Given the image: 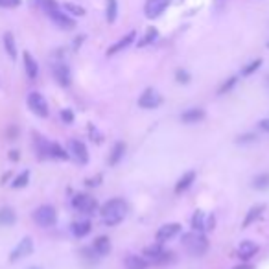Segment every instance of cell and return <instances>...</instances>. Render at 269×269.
I'll list each match as a JSON object with an SVG mask.
<instances>
[{
	"instance_id": "obj_1",
	"label": "cell",
	"mask_w": 269,
	"mask_h": 269,
	"mask_svg": "<svg viewBox=\"0 0 269 269\" xmlns=\"http://www.w3.org/2000/svg\"><path fill=\"white\" fill-rule=\"evenodd\" d=\"M100 214H102V220L107 227H115L118 225L127 214V203L120 198H113L109 199L107 203L102 205L100 209Z\"/></svg>"
},
{
	"instance_id": "obj_33",
	"label": "cell",
	"mask_w": 269,
	"mask_h": 269,
	"mask_svg": "<svg viewBox=\"0 0 269 269\" xmlns=\"http://www.w3.org/2000/svg\"><path fill=\"white\" fill-rule=\"evenodd\" d=\"M116 15H118V4H116V0H107V10H105L107 22H115Z\"/></svg>"
},
{
	"instance_id": "obj_34",
	"label": "cell",
	"mask_w": 269,
	"mask_h": 269,
	"mask_svg": "<svg viewBox=\"0 0 269 269\" xmlns=\"http://www.w3.org/2000/svg\"><path fill=\"white\" fill-rule=\"evenodd\" d=\"M63 10H65L68 15H74V17H83V15H85V10H83L81 6L72 4V2H66V4H63Z\"/></svg>"
},
{
	"instance_id": "obj_2",
	"label": "cell",
	"mask_w": 269,
	"mask_h": 269,
	"mask_svg": "<svg viewBox=\"0 0 269 269\" xmlns=\"http://www.w3.org/2000/svg\"><path fill=\"white\" fill-rule=\"evenodd\" d=\"M181 243L185 251H187L190 256H203L207 251H209V240L205 236L203 232L199 231H190V232H185L181 236Z\"/></svg>"
},
{
	"instance_id": "obj_41",
	"label": "cell",
	"mask_w": 269,
	"mask_h": 269,
	"mask_svg": "<svg viewBox=\"0 0 269 269\" xmlns=\"http://www.w3.org/2000/svg\"><path fill=\"white\" fill-rule=\"evenodd\" d=\"M88 135H91V140H93V142H102V140H104V137H102V133L98 131V129H96V127L93 126V124H88Z\"/></svg>"
},
{
	"instance_id": "obj_31",
	"label": "cell",
	"mask_w": 269,
	"mask_h": 269,
	"mask_svg": "<svg viewBox=\"0 0 269 269\" xmlns=\"http://www.w3.org/2000/svg\"><path fill=\"white\" fill-rule=\"evenodd\" d=\"M253 188L254 190H260V192L269 190V173H258V175L254 177Z\"/></svg>"
},
{
	"instance_id": "obj_35",
	"label": "cell",
	"mask_w": 269,
	"mask_h": 269,
	"mask_svg": "<svg viewBox=\"0 0 269 269\" xmlns=\"http://www.w3.org/2000/svg\"><path fill=\"white\" fill-rule=\"evenodd\" d=\"M32 2H33L35 6H39V8H41L43 11H46V13H48V11H52V10H57V8H59V4H57L55 0H32Z\"/></svg>"
},
{
	"instance_id": "obj_44",
	"label": "cell",
	"mask_w": 269,
	"mask_h": 269,
	"mask_svg": "<svg viewBox=\"0 0 269 269\" xmlns=\"http://www.w3.org/2000/svg\"><path fill=\"white\" fill-rule=\"evenodd\" d=\"M6 137H8V140H17V137H19V127L10 126L8 131H6Z\"/></svg>"
},
{
	"instance_id": "obj_5",
	"label": "cell",
	"mask_w": 269,
	"mask_h": 269,
	"mask_svg": "<svg viewBox=\"0 0 269 269\" xmlns=\"http://www.w3.org/2000/svg\"><path fill=\"white\" fill-rule=\"evenodd\" d=\"M26 104H28V107H30V111H32L35 116H39V118H48V115H50L48 102H46V98H44L41 93L33 91V93L28 94Z\"/></svg>"
},
{
	"instance_id": "obj_38",
	"label": "cell",
	"mask_w": 269,
	"mask_h": 269,
	"mask_svg": "<svg viewBox=\"0 0 269 269\" xmlns=\"http://www.w3.org/2000/svg\"><path fill=\"white\" fill-rule=\"evenodd\" d=\"M258 140V137L254 133H245V135H240L236 138V144H254Z\"/></svg>"
},
{
	"instance_id": "obj_9",
	"label": "cell",
	"mask_w": 269,
	"mask_h": 269,
	"mask_svg": "<svg viewBox=\"0 0 269 269\" xmlns=\"http://www.w3.org/2000/svg\"><path fill=\"white\" fill-rule=\"evenodd\" d=\"M160 104H162V98L155 88H146L138 98V105L142 109H157Z\"/></svg>"
},
{
	"instance_id": "obj_47",
	"label": "cell",
	"mask_w": 269,
	"mask_h": 269,
	"mask_svg": "<svg viewBox=\"0 0 269 269\" xmlns=\"http://www.w3.org/2000/svg\"><path fill=\"white\" fill-rule=\"evenodd\" d=\"M258 127L262 129V131L269 133V118H264V120H260V122H258Z\"/></svg>"
},
{
	"instance_id": "obj_12",
	"label": "cell",
	"mask_w": 269,
	"mask_h": 269,
	"mask_svg": "<svg viewBox=\"0 0 269 269\" xmlns=\"http://www.w3.org/2000/svg\"><path fill=\"white\" fill-rule=\"evenodd\" d=\"M170 6V0H148L144 6V13L148 19H157L164 13V10Z\"/></svg>"
},
{
	"instance_id": "obj_42",
	"label": "cell",
	"mask_w": 269,
	"mask_h": 269,
	"mask_svg": "<svg viewBox=\"0 0 269 269\" xmlns=\"http://www.w3.org/2000/svg\"><path fill=\"white\" fill-rule=\"evenodd\" d=\"M59 116H61V120L65 122V124H74V118H76V116H74V113H72V109H63Z\"/></svg>"
},
{
	"instance_id": "obj_11",
	"label": "cell",
	"mask_w": 269,
	"mask_h": 269,
	"mask_svg": "<svg viewBox=\"0 0 269 269\" xmlns=\"http://www.w3.org/2000/svg\"><path fill=\"white\" fill-rule=\"evenodd\" d=\"M181 231H183L181 223H166V225L159 227V231L155 234V240L159 243H164V242H168V240H171L173 236H177Z\"/></svg>"
},
{
	"instance_id": "obj_24",
	"label": "cell",
	"mask_w": 269,
	"mask_h": 269,
	"mask_svg": "<svg viewBox=\"0 0 269 269\" xmlns=\"http://www.w3.org/2000/svg\"><path fill=\"white\" fill-rule=\"evenodd\" d=\"M124 155H126V144L124 142H116L113 146V151L109 155V166H116L124 159Z\"/></svg>"
},
{
	"instance_id": "obj_23",
	"label": "cell",
	"mask_w": 269,
	"mask_h": 269,
	"mask_svg": "<svg viewBox=\"0 0 269 269\" xmlns=\"http://www.w3.org/2000/svg\"><path fill=\"white\" fill-rule=\"evenodd\" d=\"M33 144H35V151H37L39 159H48L50 140H46V138L41 137V135H35V138H33Z\"/></svg>"
},
{
	"instance_id": "obj_20",
	"label": "cell",
	"mask_w": 269,
	"mask_h": 269,
	"mask_svg": "<svg viewBox=\"0 0 269 269\" xmlns=\"http://www.w3.org/2000/svg\"><path fill=\"white\" fill-rule=\"evenodd\" d=\"M70 231L72 234L76 238H85L88 234V232L93 231V223L88 220H83V221H74L70 225Z\"/></svg>"
},
{
	"instance_id": "obj_48",
	"label": "cell",
	"mask_w": 269,
	"mask_h": 269,
	"mask_svg": "<svg viewBox=\"0 0 269 269\" xmlns=\"http://www.w3.org/2000/svg\"><path fill=\"white\" fill-rule=\"evenodd\" d=\"M234 269H253L251 265H240V267H234Z\"/></svg>"
},
{
	"instance_id": "obj_13",
	"label": "cell",
	"mask_w": 269,
	"mask_h": 269,
	"mask_svg": "<svg viewBox=\"0 0 269 269\" xmlns=\"http://www.w3.org/2000/svg\"><path fill=\"white\" fill-rule=\"evenodd\" d=\"M52 72H54L55 81L59 83L61 87H68V85L72 83V72L65 63H55Z\"/></svg>"
},
{
	"instance_id": "obj_37",
	"label": "cell",
	"mask_w": 269,
	"mask_h": 269,
	"mask_svg": "<svg viewBox=\"0 0 269 269\" xmlns=\"http://www.w3.org/2000/svg\"><path fill=\"white\" fill-rule=\"evenodd\" d=\"M236 83H238V77H236V76L229 77L227 81H223V83H221V87L218 88V94H225V93H229V91H231V88L234 87Z\"/></svg>"
},
{
	"instance_id": "obj_14",
	"label": "cell",
	"mask_w": 269,
	"mask_h": 269,
	"mask_svg": "<svg viewBox=\"0 0 269 269\" xmlns=\"http://www.w3.org/2000/svg\"><path fill=\"white\" fill-rule=\"evenodd\" d=\"M256 253H258V245L254 242H251V240H243L240 243V247H238V258L243 260V262L251 260Z\"/></svg>"
},
{
	"instance_id": "obj_29",
	"label": "cell",
	"mask_w": 269,
	"mask_h": 269,
	"mask_svg": "<svg viewBox=\"0 0 269 269\" xmlns=\"http://www.w3.org/2000/svg\"><path fill=\"white\" fill-rule=\"evenodd\" d=\"M30 170H24V171H21L19 175L11 181V188H15V190H19V188H24V187H28V183H30Z\"/></svg>"
},
{
	"instance_id": "obj_39",
	"label": "cell",
	"mask_w": 269,
	"mask_h": 269,
	"mask_svg": "<svg viewBox=\"0 0 269 269\" xmlns=\"http://www.w3.org/2000/svg\"><path fill=\"white\" fill-rule=\"evenodd\" d=\"M190 74H188L187 70H183V68H179V70L175 72V81L181 83V85H187V83H190Z\"/></svg>"
},
{
	"instance_id": "obj_21",
	"label": "cell",
	"mask_w": 269,
	"mask_h": 269,
	"mask_svg": "<svg viewBox=\"0 0 269 269\" xmlns=\"http://www.w3.org/2000/svg\"><path fill=\"white\" fill-rule=\"evenodd\" d=\"M48 159H57V160H68L70 159V153L66 151L61 144L57 142H50L48 146Z\"/></svg>"
},
{
	"instance_id": "obj_36",
	"label": "cell",
	"mask_w": 269,
	"mask_h": 269,
	"mask_svg": "<svg viewBox=\"0 0 269 269\" xmlns=\"http://www.w3.org/2000/svg\"><path fill=\"white\" fill-rule=\"evenodd\" d=\"M260 66H262V59H254V61H251L247 66H243L242 68V76H251V74H254V72L258 70Z\"/></svg>"
},
{
	"instance_id": "obj_43",
	"label": "cell",
	"mask_w": 269,
	"mask_h": 269,
	"mask_svg": "<svg viewBox=\"0 0 269 269\" xmlns=\"http://www.w3.org/2000/svg\"><path fill=\"white\" fill-rule=\"evenodd\" d=\"M22 0H0V8H6V10H13V8H19Z\"/></svg>"
},
{
	"instance_id": "obj_6",
	"label": "cell",
	"mask_w": 269,
	"mask_h": 269,
	"mask_svg": "<svg viewBox=\"0 0 269 269\" xmlns=\"http://www.w3.org/2000/svg\"><path fill=\"white\" fill-rule=\"evenodd\" d=\"M72 207L77 212H83V214H94L96 209H98V201L93 196H88V194H76L72 198Z\"/></svg>"
},
{
	"instance_id": "obj_27",
	"label": "cell",
	"mask_w": 269,
	"mask_h": 269,
	"mask_svg": "<svg viewBox=\"0 0 269 269\" xmlns=\"http://www.w3.org/2000/svg\"><path fill=\"white\" fill-rule=\"evenodd\" d=\"M17 221V214L15 210L10 209V207H4L0 209V227H11Z\"/></svg>"
},
{
	"instance_id": "obj_4",
	"label": "cell",
	"mask_w": 269,
	"mask_h": 269,
	"mask_svg": "<svg viewBox=\"0 0 269 269\" xmlns=\"http://www.w3.org/2000/svg\"><path fill=\"white\" fill-rule=\"evenodd\" d=\"M33 221L37 223L39 227H54L57 223V212L52 205H41L37 209L33 210Z\"/></svg>"
},
{
	"instance_id": "obj_3",
	"label": "cell",
	"mask_w": 269,
	"mask_h": 269,
	"mask_svg": "<svg viewBox=\"0 0 269 269\" xmlns=\"http://www.w3.org/2000/svg\"><path fill=\"white\" fill-rule=\"evenodd\" d=\"M142 256L146 260H148L151 265H166V264H171L173 260H175V256H173V253L171 251H166L164 247H162V243H151V245H148V247L144 249Z\"/></svg>"
},
{
	"instance_id": "obj_7",
	"label": "cell",
	"mask_w": 269,
	"mask_h": 269,
	"mask_svg": "<svg viewBox=\"0 0 269 269\" xmlns=\"http://www.w3.org/2000/svg\"><path fill=\"white\" fill-rule=\"evenodd\" d=\"M32 253H33V240L30 236H24L15 245V249L10 253V262H19V260L30 256Z\"/></svg>"
},
{
	"instance_id": "obj_8",
	"label": "cell",
	"mask_w": 269,
	"mask_h": 269,
	"mask_svg": "<svg viewBox=\"0 0 269 269\" xmlns=\"http://www.w3.org/2000/svg\"><path fill=\"white\" fill-rule=\"evenodd\" d=\"M46 15H48L50 19H52V22H54L57 28H61V30H72V28H76V21H74L68 13L61 11L59 8H57V10L48 11Z\"/></svg>"
},
{
	"instance_id": "obj_50",
	"label": "cell",
	"mask_w": 269,
	"mask_h": 269,
	"mask_svg": "<svg viewBox=\"0 0 269 269\" xmlns=\"http://www.w3.org/2000/svg\"><path fill=\"white\" fill-rule=\"evenodd\" d=\"M173 2H177V4H179V2H183V0H173Z\"/></svg>"
},
{
	"instance_id": "obj_49",
	"label": "cell",
	"mask_w": 269,
	"mask_h": 269,
	"mask_svg": "<svg viewBox=\"0 0 269 269\" xmlns=\"http://www.w3.org/2000/svg\"><path fill=\"white\" fill-rule=\"evenodd\" d=\"M265 85H267V88H269V76L265 77Z\"/></svg>"
},
{
	"instance_id": "obj_46",
	"label": "cell",
	"mask_w": 269,
	"mask_h": 269,
	"mask_svg": "<svg viewBox=\"0 0 269 269\" xmlns=\"http://www.w3.org/2000/svg\"><path fill=\"white\" fill-rule=\"evenodd\" d=\"M8 157H10V160H13V162H17V160L21 159V151H19V149H11V151H10V155H8Z\"/></svg>"
},
{
	"instance_id": "obj_30",
	"label": "cell",
	"mask_w": 269,
	"mask_h": 269,
	"mask_svg": "<svg viewBox=\"0 0 269 269\" xmlns=\"http://www.w3.org/2000/svg\"><path fill=\"white\" fill-rule=\"evenodd\" d=\"M79 254H81V258L85 260V262H87L88 265L98 264L100 256H98V253H96V251L93 249V245H91V247H83L81 251H79Z\"/></svg>"
},
{
	"instance_id": "obj_26",
	"label": "cell",
	"mask_w": 269,
	"mask_h": 269,
	"mask_svg": "<svg viewBox=\"0 0 269 269\" xmlns=\"http://www.w3.org/2000/svg\"><path fill=\"white\" fill-rule=\"evenodd\" d=\"M2 41H4L6 54L10 55L11 59H15V57H17V43H15V37H13V33H11V32H6V33H4V37H2Z\"/></svg>"
},
{
	"instance_id": "obj_40",
	"label": "cell",
	"mask_w": 269,
	"mask_h": 269,
	"mask_svg": "<svg viewBox=\"0 0 269 269\" xmlns=\"http://www.w3.org/2000/svg\"><path fill=\"white\" fill-rule=\"evenodd\" d=\"M102 181H104V175H102V173H96L94 177H88V179H85V185H87L88 188H94V187H100V185H102Z\"/></svg>"
},
{
	"instance_id": "obj_25",
	"label": "cell",
	"mask_w": 269,
	"mask_h": 269,
	"mask_svg": "<svg viewBox=\"0 0 269 269\" xmlns=\"http://www.w3.org/2000/svg\"><path fill=\"white\" fill-rule=\"evenodd\" d=\"M148 260L138 254H129L126 258V269H148Z\"/></svg>"
},
{
	"instance_id": "obj_16",
	"label": "cell",
	"mask_w": 269,
	"mask_h": 269,
	"mask_svg": "<svg viewBox=\"0 0 269 269\" xmlns=\"http://www.w3.org/2000/svg\"><path fill=\"white\" fill-rule=\"evenodd\" d=\"M22 61H24L26 76L30 77V79H35V77L39 76V65H37V61H35V57H33L30 52H24V54H22Z\"/></svg>"
},
{
	"instance_id": "obj_17",
	"label": "cell",
	"mask_w": 269,
	"mask_h": 269,
	"mask_svg": "<svg viewBox=\"0 0 269 269\" xmlns=\"http://www.w3.org/2000/svg\"><path fill=\"white\" fill-rule=\"evenodd\" d=\"M205 118V111L201 107H192V109H187L181 115V122L183 124H198Z\"/></svg>"
},
{
	"instance_id": "obj_32",
	"label": "cell",
	"mask_w": 269,
	"mask_h": 269,
	"mask_svg": "<svg viewBox=\"0 0 269 269\" xmlns=\"http://www.w3.org/2000/svg\"><path fill=\"white\" fill-rule=\"evenodd\" d=\"M205 212L203 210H196L192 216V231H199L203 232L205 231Z\"/></svg>"
},
{
	"instance_id": "obj_10",
	"label": "cell",
	"mask_w": 269,
	"mask_h": 269,
	"mask_svg": "<svg viewBox=\"0 0 269 269\" xmlns=\"http://www.w3.org/2000/svg\"><path fill=\"white\" fill-rule=\"evenodd\" d=\"M68 153H70V157H74V159H76L79 164H87V162H88V149H87V146H85L81 140H77V138L70 140V144H68Z\"/></svg>"
},
{
	"instance_id": "obj_15",
	"label": "cell",
	"mask_w": 269,
	"mask_h": 269,
	"mask_svg": "<svg viewBox=\"0 0 269 269\" xmlns=\"http://www.w3.org/2000/svg\"><path fill=\"white\" fill-rule=\"evenodd\" d=\"M135 37H137V33H135V32H129L127 35H124L122 39H118V41H116V43L113 44V46H111L109 50H107V57H109V55L118 54V52H122V50H126L127 46H129V44H131L133 41H135Z\"/></svg>"
},
{
	"instance_id": "obj_45",
	"label": "cell",
	"mask_w": 269,
	"mask_h": 269,
	"mask_svg": "<svg viewBox=\"0 0 269 269\" xmlns=\"http://www.w3.org/2000/svg\"><path fill=\"white\" fill-rule=\"evenodd\" d=\"M216 229V218L214 216H207L205 218V231H214Z\"/></svg>"
},
{
	"instance_id": "obj_18",
	"label": "cell",
	"mask_w": 269,
	"mask_h": 269,
	"mask_svg": "<svg viewBox=\"0 0 269 269\" xmlns=\"http://www.w3.org/2000/svg\"><path fill=\"white\" fill-rule=\"evenodd\" d=\"M196 181V171L190 170L187 171V173H183V177H179V181L175 183V194L179 196V194L187 192L188 188L192 187V183Z\"/></svg>"
},
{
	"instance_id": "obj_22",
	"label": "cell",
	"mask_w": 269,
	"mask_h": 269,
	"mask_svg": "<svg viewBox=\"0 0 269 269\" xmlns=\"http://www.w3.org/2000/svg\"><path fill=\"white\" fill-rule=\"evenodd\" d=\"M93 249L98 253V256L102 258V256H105V254L111 253V240L109 236H98L96 240H94L93 243Z\"/></svg>"
},
{
	"instance_id": "obj_19",
	"label": "cell",
	"mask_w": 269,
	"mask_h": 269,
	"mask_svg": "<svg viewBox=\"0 0 269 269\" xmlns=\"http://www.w3.org/2000/svg\"><path fill=\"white\" fill-rule=\"evenodd\" d=\"M265 210V205L264 203H258V205H254V207H251L247 212V216H245V220H243L242 223V229H247L249 225H253L254 221L258 220L260 216H262V212Z\"/></svg>"
},
{
	"instance_id": "obj_28",
	"label": "cell",
	"mask_w": 269,
	"mask_h": 269,
	"mask_svg": "<svg viewBox=\"0 0 269 269\" xmlns=\"http://www.w3.org/2000/svg\"><path fill=\"white\" fill-rule=\"evenodd\" d=\"M157 37H159V30L153 26H149L148 30H146V33H144V37L138 41V48H144V46H148V44H151L153 41H157Z\"/></svg>"
},
{
	"instance_id": "obj_52",
	"label": "cell",
	"mask_w": 269,
	"mask_h": 269,
	"mask_svg": "<svg viewBox=\"0 0 269 269\" xmlns=\"http://www.w3.org/2000/svg\"><path fill=\"white\" fill-rule=\"evenodd\" d=\"M267 48H269V43H267Z\"/></svg>"
},
{
	"instance_id": "obj_51",
	"label": "cell",
	"mask_w": 269,
	"mask_h": 269,
	"mask_svg": "<svg viewBox=\"0 0 269 269\" xmlns=\"http://www.w3.org/2000/svg\"><path fill=\"white\" fill-rule=\"evenodd\" d=\"M30 269H41V267H30Z\"/></svg>"
}]
</instances>
